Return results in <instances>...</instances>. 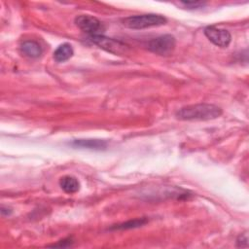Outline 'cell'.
<instances>
[{
	"label": "cell",
	"instance_id": "cell-1",
	"mask_svg": "<svg viewBox=\"0 0 249 249\" xmlns=\"http://www.w3.org/2000/svg\"><path fill=\"white\" fill-rule=\"evenodd\" d=\"M222 109L214 104L198 103L185 106L176 112V118L182 121H209L222 115Z\"/></svg>",
	"mask_w": 249,
	"mask_h": 249
},
{
	"label": "cell",
	"instance_id": "cell-2",
	"mask_svg": "<svg viewBox=\"0 0 249 249\" xmlns=\"http://www.w3.org/2000/svg\"><path fill=\"white\" fill-rule=\"evenodd\" d=\"M166 21L167 20L163 16L157 14H145L127 17L123 19V24L130 29H144L165 24Z\"/></svg>",
	"mask_w": 249,
	"mask_h": 249
},
{
	"label": "cell",
	"instance_id": "cell-3",
	"mask_svg": "<svg viewBox=\"0 0 249 249\" xmlns=\"http://www.w3.org/2000/svg\"><path fill=\"white\" fill-rule=\"evenodd\" d=\"M176 45L174 36L170 34L160 35L152 39L148 44V49L159 55H169L173 53Z\"/></svg>",
	"mask_w": 249,
	"mask_h": 249
},
{
	"label": "cell",
	"instance_id": "cell-4",
	"mask_svg": "<svg viewBox=\"0 0 249 249\" xmlns=\"http://www.w3.org/2000/svg\"><path fill=\"white\" fill-rule=\"evenodd\" d=\"M75 23L82 31L89 34V36L101 35L105 29L103 23L98 18L89 15H80L76 17Z\"/></svg>",
	"mask_w": 249,
	"mask_h": 249
},
{
	"label": "cell",
	"instance_id": "cell-5",
	"mask_svg": "<svg viewBox=\"0 0 249 249\" xmlns=\"http://www.w3.org/2000/svg\"><path fill=\"white\" fill-rule=\"evenodd\" d=\"M89 40L99 46L100 48L104 49L105 51L115 53V54H123L125 53L126 51L128 50V46L125 45L124 43L119 41V40H115L112 38H108L101 35H93V36H89Z\"/></svg>",
	"mask_w": 249,
	"mask_h": 249
},
{
	"label": "cell",
	"instance_id": "cell-6",
	"mask_svg": "<svg viewBox=\"0 0 249 249\" xmlns=\"http://www.w3.org/2000/svg\"><path fill=\"white\" fill-rule=\"evenodd\" d=\"M204 34L214 45L221 48H227L231 41V35L228 30L215 26H207L204 29Z\"/></svg>",
	"mask_w": 249,
	"mask_h": 249
},
{
	"label": "cell",
	"instance_id": "cell-7",
	"mask_svg": "<svg viewBox=\"0 0 249 249\" xmlns=\"http://www.w3.org/2000/svg\"><path fill=\"white\" fill-rule=\"evenodd\" d=\"M72 146L78 148H85L90 150H104L107 147V143L100 139H77L71 143Z\"/></svg>",
	"mask_w": 249,
	"mask_h": 249
},
{
	"label": "cell",
	"instance_id": "cell-8",
	"mask_svg": "<svg viewBox=\"0 0 249 249\" xmlns=\"http://www.w3.org/2000/svg\"><path fill=\"white\" fill-rule=\"evenodd\" d=\"M60 188L66 194H75L80 190V183L76 177L65 175L59 180Z\"/></svg>",
	"mask_w": 249,
	"mask_h": 249
},
{
	"label": "cell",
	"instance_id": "cell-9",
	"mask_svg": "<svg viewBox=\"0 0 249 249\" xmlns=\"http://www.w3.org/2000/svg\"><path fill=\"white\" fill-rule=\"evenodd\" d=\"M20 50L25 55L31 58H37L42 53V48L39 43L31 40L23 42L20 46Z\"/></svg>",
	"mask_w": 249,
	"mask_h": 249
},
{
	"label": "cell",
	"instance_id": "cell-10",
	"mask_svg": "<svg viewBox=\"0 0 249 249\" xmlns=\"http://www.w3.org/2000/svg\"><path fill=\"white\" fill-rule=\"evenodd\" d=\"M74 53L73 48L70 44L64 43L59 45L53 52V58L57 62H64L68 60Z\"/></svg>",
	"mask_w": 249,
	"mask_h": 249
},
{
	"label": "cell",
	"instance_id": "cell-11",
	"mask_svg": "<svg viewBox=\"0 0 249 249\" xmlns=\"http://www.w3.org/2000/svg\"><path fill=\"white\" fill-rule=\"evenodd\" d=\"M148 223L147 218H137L133 220H129L126 222H124L122 224L115 225L111 227V230H129V229H135L144 226Z\"/></svg>",
	"mask_w": 249,
	"mask_h": 249
},
{
	"label": "cell",
	"instance_id": "cell-12",
	"mask_svg": "<svg viewBox=\"0 0 249 249\" xmlns=\"http://www.w3.org/2000/svg\"><path fill=\"white\" fill-rule=\"evenodd\" d=\"M181 5L187 7V9H199L205 6L204 2H181Z\"/></svg>",
	"mask_w": 249,
	"mask_h": 249
},
{
	"label": "cell",
	"instance_id": "cell-13",
	"mask_svg": "<svg viewBox=\"0 0 249 249\" xmlns=\"http://www.w3.org/2000/svg\"><path fill=\"white\" fill-rule=\"evenodd\" d=\"M236 241H237V246L238 247H247L248 246L247 233H243V234L239 235Z\"/></svg>",
	"mask_w": 249,
	"mask_h": 249
},
{
	"label": "cell",
	"instance_id": "cell-14",
	"mask_svg": "<svg viewBox=\"0 0 249 249\" xmlns=\"http://www.w3.org/2000/svg\"><path fill=\"white\" fill-rule=\"evenodd\" d=\"M1 213H2V215L8 216V215H10V214L12 213V210H11L10 208H4V207H2V208H1Z\"/></svg>",
	"mask_w": 249,
	"mask_h": 249
}]
</instances>
